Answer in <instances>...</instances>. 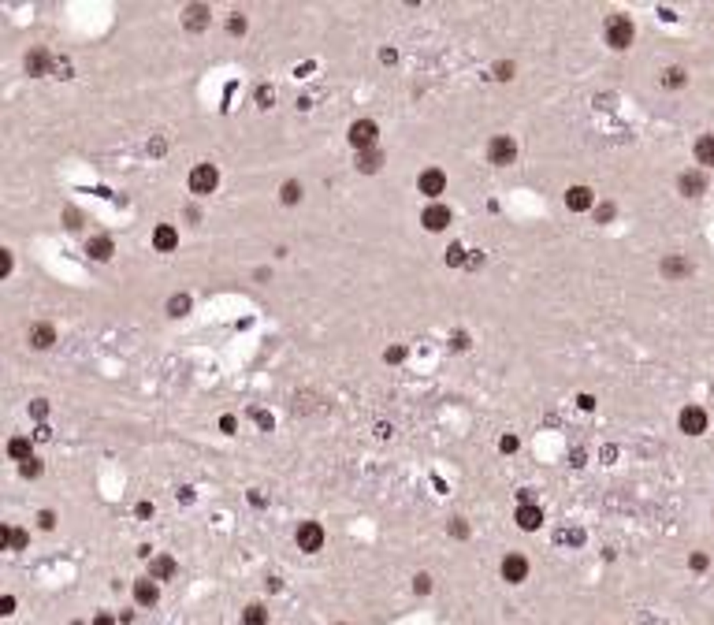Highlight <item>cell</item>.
<instances>
[{"label":"cell","mask_w":714,"mask_h":625,"mask_svg":"<svg viewBox=\"0 0 714 625\" xmlns=\"http://www.w3.org/2000/svg\"><path fill=\"white\" fill-rule=\"evenodd\" d=\"M380 164H383V153H380V149H365V153H357V168H361L365 175L380 171Z\"/></svg>","instance_id":"obj_18"},{"label":"cell","mask_w":714,"mask_h":625,"mask_svg":"<svg viewBox=\"0 0 714 625\" xmlns=\"http://www.w3.org/2000/svg\"><path fill=\"white\" fill-rule=\"evenodd\" d=\"M134 514H138V517H153V503H138Z\"/></svg>","instance_id":"obj_44"},{"label":"cell","mask_w":714,"mask_h":625,"mask_svg":"<svg viewBox=\"0 0 714 625\" xmlns=\"http://www.w3.org/2000/svg\"><path fill=\"white\" fill-rule=\"evenodd\" d=\"M514 521H517V529H525V532H536L539 525H544V510H539L536 503H528V506H517Z\"/></svg>","instance_id":"obj_9"},{"label":"cell","mask_w":714,"mask_h":625,"mask_svg":"<svg viewBox=\"0 0 714 625\" xmlns=\"http://www.w3.org/2000/svg\"><path fill=\"white\" fill-rule=\"evenodd\" d=\"M30 413H34L38 421H45V417H49V402H41V398H38V402L30 406Z\"/></svg>","instance_id":"obj_35"},{"label":"cell","mask_w":714,"mask_h":625,"mask_svg":"<svg viewBox=\"0 0 714 625\" xmlns=\"http://www.w3.org/2000/svg\"><path fill=\"white\" fill-rule=\"evenodd\" d=\"M499 450H502V454H514V450H517V436H502V439H499Z\"/></svg>","instance_id":"obj_34"},{"label":"cell","mask_w":714,"mask_h":625,"mask_svg":"<svg viewBox=\"0 0 714 625\" xmlns=\"http://www.w3.org/2000/svg\"><path fill=\"white\" fill-rule=\"evenodd\" d=\"M0 253H4V257H0V272L8 276V272H12V250H0Z\"/></svg>","instance_id":"obj_39"},{"label":"cell","mask_w":714,"mask_h":625,"mask_svg":"<svg viewBox=\"0 0 714 625\" xmlns=\"http://www.w3.org/2000/svg\"><path fill=\"white\" fill-rule=\"evenodd\" d=\"M380 60H383V63H395V60H398V52H395V49H383V52H380Z\"/></svg>","instance_id":"obj_47"},{"label":"cell","mask_w":714,"mask_h":625,"mask_svg":"<svg viewBox=\"0 0 714 625\" xmlns=\"http://www.w3.org/2000/svg\"><path fill=\"white\" fill-rule=\"evenodd\" d=\"M227 30H231V34H242V30H246V19H242V15H231V23H227Z\"/></svg>","instance_id":"obj_37"},{"label":"cell","mask_w":714,"mask_h":625,"mask_svg":"<svg viewBox=\"0 0 714 625\" xmlns=\"http://www.w3.org/2000/svg\"><path fill=\"white\" fill-rule=\"evenodd\" d=\"M52 342H56V328L52 324H34L30 328V347L34 350H49Z\"/></svg>","instance_id":"obj_16"},{"label":"cell","mask_w":714,"mask_h":625,"mask_svg":"<svg viewBox=\"0 0 714 625\" xmlns=\"http://www.w3.org/2000/svg\"><path fill=\"white\" fill-rule=\"evenodd\" d=\"M566 205L573 212H588L592 205H595V193L588 190V187H569L566 190Z\"/></svg>","instance_id":"obj_14"},{"label":"cell","mask_w":714,"mask_h":625,"mask_svg":"<svg viewBox=\"0 0 714 625\" xmlns=\"http://www.w3.org/2000/svg\"><path fill=\"white\" fill-rule=\"evenodd\" d=\"M696 160L703 168H714V134H703L696 142Z\"/></svg>","instance_id":"obj_19"},{"label":"cell","mask_w":714,"mask_h":625,"mask_svg":"<svg viewBox=\"0 0 714 625\" xmlns=\"http://www.w3.org/2000/svg\"><path fill=\"white\" fill-rule=\"evenodd\" d=\"M160 580L153 577H142V580H134V599H138V607H153V603L160 599Z\"/></svg>","instance_id":"obj_11"},{"label":"cell","mask_w":714,"mask_h":625,"mask_svg":"<svg viewBox=\"0 0 714 625\" xmlns=\"http://www.w3.org/2000/svg\"><path fill=\"white\" fill-rule=\"evenodd\" d=\"M52 71H56V74H60V79H68V71H71V63H68V60H56V63H52Z\"/></svg>","instance_id":"obj_40"},{"label":"cell","mask_w":714,"mask_h":625,"mask_svg":"<svg viewBox=\"0 0 714 625\" xmlns=\"http://www.w3.org/2000/svg\"><path fill=\"white\" fill-rule=\"evenodd\" d=\"M447 261H450V264H461V261H465V250H461L458 242H454L450 250H447Z\"/></svg>","instance_id":"obj_33"},{"label":"cell","mask_w":714,"mask_h":625,"mask_svg":"<svg viewBox=\"0 0 714 625\" xmlns=\"http://www.w3.org/2000/svg\"><path fill=\"white\" fill-rule=\"evenodd\" d=\"M383 358H387V361H402V358H406V350H402V347H391V350L383 354Z\"/></svg>","instance_id":"obj_41"},{"label":"cell","mask_w":714,"mask_h":625,"mask_svg":"<svg viewBox=\"0 0 714 625\" xmlns=\"http://www.w3.org/2000/svg\"><path fill=\"white\" fill-rule=\"evenodd\" d=\"M272 101H276L272 86H257V109H272Z\"/></svg>","instance_id":"obj_28"},{"label":"cell","mask_w":714,"mask_h":625,"mask_svg":"<svg viewBox=\"0 0 714 625\" xmlns=\"http://www.w3.org/2000/svg\"><path fill=\"white\" fill-rule=\"evenodd\" d=\"M294 540H298V551L317 555L320 547H324V540H328V536H324V529H320L317 521H301V525H298V532H294Z\"/></svg>","instance_id":"obj_3"},{"label":"cell","mask_w":714,"mask_h":625,"mask_svg":"<svg viewBox=\"0 0 714 625\" xmlns=\"http://www.w3.org/2000/svg\"><path fill=\"white\" fill-rule=\"evenodd\" d=\"M175 569L179 566H175V558H171V555H153V558H149V577H153V580H171V577H175Z\"/></svg>","instance_id":"obj_13"},{"label":"cell","mask_w":714,"mask_h":625,"mask_svg":"<svg viewBox=\"0 0 714 625\" xmlns=\"http://www.w3.org/2000/svg\"><path fill=\"white\" fill-rule=\"evenodd\" d=\"M688 268H692V264L685 261V257H666V261H663V276H669V279H677V276H685Z\"/></svg>","instance_id":"obj_22"},{"label":"cell","mask_w":714,"mask_h":625,"mask_svg":"<svg viewBox=\"0 0 714 625\" xmlns=\"http://www.w3.org/2000/svg\"><path fill=\"white\" fill-rule=\"evenodd\" d=\"M86 253H90L93 261H108V257L116 253V246H112V239H104V235H101V239H90V242H86Z\"/></svg>","instance_id":"obj_17"},{"label":"cell","mask_w":714,"mask_h":625,"mask_svg":"<svg viewBox=\"0 0 714 625\" xmlns=\"http://www.w3.org/2000/svg\"><path fill=\"white\" fill-rule=\"evenodd\" d=\"M413 592H417V596H428V592H431V577H428V573H417V577H413Z\"/></svg>","instance_id":"obj_29"},{"label":"cell","mask_w":714,"mask_h":625,"mask_svg":"<svg viewBox=\"0 0 714 625\" xmlns=\"http://www.w3.org/2000/svg\"><path fill=\"white\" fill-rule=\"evenodd\" d=\"M26 71H30V74H45V71H49V56H45L41 49L30 52V56H26Z\"/></svg>","instance_id":"obj_24"},{"label":"cell","mask_w":714,"mask_h":625,"mask_svg":"<svg viewBox=\"0 0 714 625\" xmlns=\"http://www.w3.org/2000/svg\"><path fill=\"white\" fill-rule=\"evenodd\" d=\"M495 79H499V82H510V79H514V63H495Z\"/></svg>","instance_id":"obj_31"},{"label":"cell","mask_w":714,"mask_h":625,"mask_svg":"<svg viewBox=\"0 0 714 625\" xmlns=\"http://www.w3.org/2000/svg\"><path fill=\"white\" fill-rule=\"evenodd\" d=\"M677 190L685 193V198H699V193L707 190V175H703V171H685V175L677 179Z\"/></svg>","instance_id":"obj_12"},{"label":"cell","mask_w":714,"mask_h":625,"mask_svg":"<svg viewBox=\"0 0 714 625\" xmlns=\"http://www.w3.org/2000/svg\"><path fill=\"white\" fill-rule=\"evenodd\" d=\"M216 182H220V171H216V164H198V168L190 171V190L198 193V198L212 193Z\"/></svg>","instance_id":"obj_5"},{"label":"cell","mask_w":714,"mask_h":625,"mask_svg":"<svg viewBox=\"0 0 714 625\" xmlns=\"http://www.w3.org/2000/svg\"><path fill=\"white\" fill-rule=\"evenodd\" d=\"M38 521H41V529H56V514H52V510H41Z\"/></svg>","instance_id":"obj_36"},{"label":"cell","mask_w":714,"mask_h":625,"mask_svg":"<svg viewBox=\"0 0 714 625\" xmlns=\"http://www.w3.org/2000/svg\"><path fill=\"white\" fill-rule=\"evenodd\" d=\"M577 406H580V409H595V398H592V395H580Z\"/></svg>","instance_id":"obj_46"},{"label":"cell","mask_w":714,"mask_h":625,"mask_svg":"<svg viewBox=\"0 0 714 625\" xmlns=\"http://www.w3.org/2000/svg\"><path fill=\"white\" fill-rule=\"evenodd\" d=\"M220 428H223V432H227V436H231V432H235V428H238V425H235V417H220Z\"/></svg>","instance_id":"obj_43"},{"label":"cell","mask_w":714,"mask_h":625,"mask_svg":"<svg viewBox=\"0 0 714 625\" xmlns=\"http://www.w3.org/2000/svg\"><path fill=\"white\" fill-rule=\"evenodd\" d=\"M688 566L696 569V573H703V569L711 566V558H707V555H692V558H688Z\"/></svg>","instance_id":"obj_32"},{"label":"cell","mask_w":714,"mask_h":625,"mask_svg":"<svg viewBox=\"0 0 714 625\" xmlns=\"http://www.w3.org/2000/svg\"><path fill=\"white\" fill-rule=\"evenodd\" d=\"M8 454H12L15 461H26V458H30V439H26V436H15L12 443H8Z\"/></svg>","instance_id":"obj_23"},{"label":"cell","mask_w":714,"mask_h":625,"mask_svg":"<svg viewBox=\"0 0 714 625\" xmlns=\"http://www.w3.org/2000/svg\"><path fill=\"white\" fill-rule=\"evenodd\" d=\"M610 216H614V205H603V209H599V220H603V223H607Z\"/></svg>","instance_id":"obj_48"},{"label":"cell","mask_w":714,"mask_h":625,"mask_svg":"<svg viewBox=\"0 0 714 625\" xmlns=\"http://www.w3.org/2000/svg\"><path fill=\"white\" fill-rule=\"evenodd\" d=\"M499 569H502V580H506V585H521V580L528 577V558L517 555V551H510V555L502 558Z\"/></svg>","instance_id":"obj_7"},{"label":"cell","mask_w":714,"mask_h":625,"mask_svg":"<svg viewBox=\"0 0 714 625\" xmlns=\"http://www.w3.org/2000/svg\"><path fill=\"white\" fill-rule=\"evenodd\" d=\"M90 625H116V618H112V614H104V610H101V614H97V618H93Z\"/></svg>","instance_id":"obj_42"},{"label":"cell","mask_w":714,"mask_h":625,"mask_svg":"<svg viewBox=\"0 0 714 625\" xmlns=\"http://www.w3.org/2000/svg\"><path fill=\"white\" fill-rule=\"evenodd\" d=\"M677 425H681V432H685V436H703V432H707V413H703L699 406H685V409H681V417H677Z\"/></svg>","instance_id":"obj_6"},{"label":"cell","mask_w":714,"mask_h":625,"mask_svg":"<svg viewBox=\"0 0 714 625\" xmlns=\"http://www.w3.org/2000/svg\"><path fill=\"white\" fill-rule=\"evenodd\" d=\"M685 82H688L685 68H669V71L663 74V86H669V90H677V86H685Z\"/></svg>","instance_id":"obj_25"},{"label":"cell","mask_w":714,"mask_h":625,"mask_svg":"<svg viewBox=\"0 0 714 625\" xmlns=\"http://www.w3.org/2000/svg\"><path fill=\"white\" fill-rule=\"evenodd\" d=\"M417 187H420V193H428V198H439V193H447V175H443L439 168H428V171H420Z\"/></svg>","instance_id":"obj_8"},{"label":"cell","mask_w":714,"mask_h":625,"mask_svg":"<svg viewBox=\"0 0 714 625\" xmlns=\"http://www.w3.org/2000/svg\"><path fill=\"white\" fill-rule=\"evenodd\" d=\"M257 425H261V428H272V413H257Z\"/></svg>","instance_id":"obj_49"},{"label":"cell","mask_w":714,"mask_h":625,"mask_svg":"<svg viewBox=\"0 0 714 625\" xmlns=\"http://www.w3.org/2000/svg\"><path fill=\"white\" fill-rule=\"evenodd\" d=\"M633 34H636V30H633V19H625V15H610V19H607V45H610V49H618V52L629 49V45H633Z\"/></svg>","instance_id":"obj_1"},{"label":"cell","mask_w":714,"mask_h":625,"mask_svg":"<svg viewBox=\"0 0 714 625\" xmlns=\"http://www.w3.org/2000/svg\"><path fill=\"white\" fill-rule=\"evenodd\" d=\"M153 246H157L160 253H171V250L179 246V231L171 228V223H160V228L153 231Z\"/></svg>","instance_id":"obj_15"},{"label":"cell","mask_w":714,"mask_h":625,"mask_svg":"<svg viewBox=\"0 0 714 625\" xmlns=\"http://www.w3.org/2000/svg\"><path fill=\"white\" fill-rule=\"evenodd\" d=\"M342 625H346V622H342Z\"/></svg>","instance_id":"obj_50"},{"label":"cell","mask_w":714,"mask_h":625,"mask_svg":"<svg viewBox=\"0 0 714 625\" xmlns=\"http://www.w3.org/2000/svg\"><path fill=\"white\" fill-rule=\"evenodd\" d=\"M420 223H425L428 231H443V228L450 223V209H447V205H439V201L428 205V209L420 212Z\"/></svg>","instance_id":"obj_10"},{"label":"cell","mask_w":714,"mask_h":625,"mask_svg":"<svg viewBox=\"0 0 714 625\" xmlns=\"http://www.w3.org/2000/svg\"><path fill=\"white\" fill-rule=\"evenodd\" d=\"M0 614H15V596H4V599H0Z\"/></svg>","instance_id":"obj_38"},{"label":"cell","mask_w":714,"mask_h":625,"mask_svg":"<svg viewBox=\"0 0 714 625\" xmlns=\"http://www.w3.org/2000/svg\"><path fill=\"white\" fill-rule=\"evenodd\" d=\"M350 145L357 149V153H365V149H376V138H380V127H376L372 120H357L354 127H350Z\"/></svg>","instance_id":"obj_4"},{"label":"cell","mask_w":714,"mask_h":625,"mask_svg":"<svg viewBox=\"0 0 714 625\" xmlns=\"http://www.w3.org/2000/svg\"><path fill=\"white\" fill-rule=\"evenodd\" d=\"M19 473H23V477H38V473H41V461H38V458H26L23 466H19Z\"/></svg>","instance_id":"obj_30"},{"label":"cell","mask_w":714,"mask_h":625,"mask_svg":"<svg viewBox=\"0 0 714 625\" xmlns=\"http://www.w3.org/2000/svg\"><path fill=\"white\" fill-rule=\"evenodd\" d=\"M187 26H190V30H205V26H209V8H205V4H193L190 12H187Z\"/></svg>","instance_id":"obj_20"},{"label":"cell","mask_w":714,"mask_h":625,"mask_svg":"<svg viewBox=\"0 0 714 625\" xmlns=\"http://www.w3.org/2000/svg\"><path fill=\"white\" fill-rule=\"evenodd\" d=\"M168 312H171V317H187V312H190V298H187V294H175V298L168 301Z\"/></svg>","instance_id":"obj_27"},{"label":"cell","mask_w":714,"mask_h":625,"mask_svg":"<svg viewBox=\"0 0 714 625\" xmlns=\"http://www.w3.org/2000/svg\"><path fill=\"white\" fill-rule=\"evenodd\" d=\"M450 532H454V536H465V532H469V529H465V521H461V517H454V525H450Z\"/></svg>","instance_id":"obj_45"},{"label":"cell","mask_w":714,"mask_h":625,"mask_svg":"<svg viewBox=\"0 0 714 625\" xmlns=\"http://www.w3.org/2000/svg\"><path fill=\"white\" fill-rule=\"evenodd\" d=\"M488 160L495 168H506V164H514L517 160V142L510 134H495L491 138V145H488Z\"/></svg>","instance_id":"obj_2"},{"label":"cell","mask_w":714,"mask_h":625,"mask_svg":"<svg viewBox=\"0 0 714 625\" xmlns=\"http://www.w3.org/2000/svg\"><path fill=\"white\" fill-rule=\"evenodd\" d=\"M242 625H268V610L261 603H250V607L242 610Z\"/></svg>","instance_id":"obj_21"},{"label":"cell","mask_w":714,"mask_h":625,"mask_svg":"<svg viewBox=\"0 0 714 625\" xmlns=\"http://www.w3.org/2000/svg\"><path fill=\"white\" fill-rule=\"evenodd\" d=\"M279 198H283V205H298L301 201V182H283Z\"/></svg>","instance_id":"obj_26"}]
</instances>
